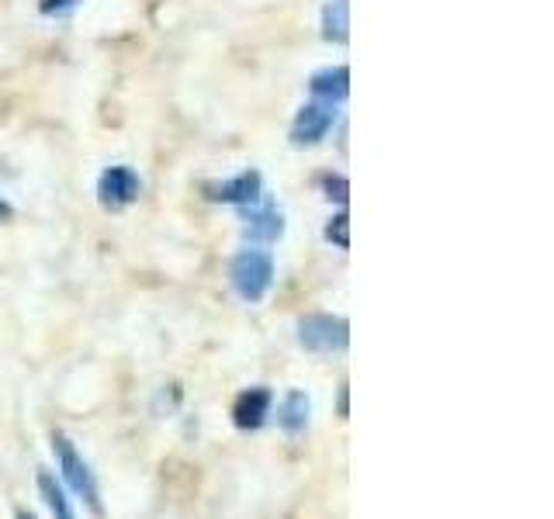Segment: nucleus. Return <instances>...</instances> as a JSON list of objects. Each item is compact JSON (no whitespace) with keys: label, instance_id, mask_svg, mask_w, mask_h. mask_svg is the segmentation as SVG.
<instances>
[{"label":"nucleus","instance_id":"1","mask_svg":"<svg viewBox=\"0 0 554 519\" xmlns=\"http://www.w3.org/2000/svg\"><path fill=\"white\" fill-rule=\"evenodd\" d=\"M52 454L59 461V475H63V485L91 509L94 516H104V502H101V485H97L91 464L77 454L73 440L66 433H52Z\"/></svg>","mask_w":554,"mask_h":519},{"label":"nucleus","instance_id":"2","mask_svg":"<svg viewBox=\"0 0 554 519\" xmlns=\"http://www.w3.org/2000/svg\"><path fill=\"white\" fill-rule=\"evenodd\" d=\"M229 284L243 302H264L274 284V257L267 250H239L229 263Z\"/></svg>","mask_w":554,"mask_h":519},{"label":"nucleus","instance_id":"3","mask_svg":"<svg viewBox=\"0 0 554 519\" xmlns=\"http://www.w3.org/2000/svg\"><path fill=\"white\" fill-rule=\"evenodd\" d=\"M298 343L312 353H343L350 346V322L343 315L312 312L298 319Z\"/></svg>","mask_w":554,"mask_h":519},{"label":"nucleus","instance_id":"4","mask_svg":"<svg viewBox=\"0 0 554 519\" xmlns=\"http://www.w3.org/2000/svg\"><path fill=\"white\" fill-rule=\"evenodd\" d=\"M139 191H142V180L132 167H108L101 173V180H97V201L104 208H111V212L129 208L139 198Z\"/></svg>","mask_w":554,"mask_h":519},{"label":"nucleus","instance_id":"5","mask_svg":"<svg viewBox=\"0 0 554 519\" xmlns=\"http://www.w3.org/2000/svg\"><path fill=\"white\" fill-rule=\"evenodd\" d=\"M239 218H243V236L253 243H274L284 232V215L271 198H260L257 205H243Z\"/></svg>","mask_w":554,"mask_h":519},{"label":"nucleus","instance_id":"6","mask_svg":"<svg viewBox=\"0 0 554 519\" xmlns=\"http://www.w3.org/2000/svg\"><path fill=\"white\" fill-rule=\"evenodd\" d=\"M333 122H336V104L309 101L295 115V125H291V142H295V146H316V142H323L329 135Z\"/></svg>","mask_w":554,"mask_h":519},{"label":"nucleus","instance_id":"7","mask_svg":"<svg viewBox=\"0 0 554 519\" xmlns=\"http://www.w3.org/2000/svg\"><path fill=\"white\" fill-rule=\"evenodd\" d=\"M271 409H274L271 388L257 385V388L239 391L236 402H232V426H236V430H243V433H257L260 426L267 423Z\"/></svg>","mask_w":554,"mask_h":519},{"label":"nucleus","instance_id":"8","mask_svg":"<svg viewBox=\"0 0 554 519\" xmlns=\"http://www.w3.org/2000/svg\"><path fill=\"white\" fill-rule=\"evenodd\" d=\"M208 198L212 201H222V205H257L264 198V177L257 170H243L236 173L232 180H222V184H212L208 187Z\"/></svg>","mask_w":554,"mask_h":519},{"label":"nucleus","instance_id":"9","mask_svg":"<svg viewBox=\"0 0 554 519\" xmlns=\"http://www.w3.org/2000/svg\"><path fill=\"white\" fill-rule=\"evenodd\" d=\"M309 419H312V402L305 391H288L277 405V426H281L288 436H302L309 430Z\"/></svg>","mask_w":554,"mask_h":519},{"label":"nucleus","instance_id":"10","mask_svg":"<svg viewBox=\"0 0 554 519\" xmlns=\"http://www.w3.org/2000/svg\"><path fill=\"white\" fill-rule=\"evenodd\" d=\"M309 90L316 101L326 104H340L347 101L350 94V70L347 66H329V70H319L316 77L309 80Z\"/></svg>","mask_w":554,"mask_h":519},{"label":"nucleus","instance_id":"11","mask_svg":"<svg viewBox=\"0 0 554 519\" xmlns=\"http://www.w3.org/2000/svg\"><path fill=\"white\" fill-rule=\"evenodd\" d=\"M35 485H39V495H42V502H46V509H49L52 519H77V513H73V506H70V499H66L63 481L52 475L49 468H39Z\"/></svg>","mask_w":554,"mask_h":519},{"label":"nucleus","instance_id":"12","mask_svg":"<svg viewBox=\"0 0 554 519\" xmlns=\"http://www.w3.org/2000/svg\"><path fill=\"white\" fill-rule=\"evenodd\" d=\"M323 39L336 45L350 39V0H329L323 7Z\"/></svg>","mask_w":554,"mask_h":519},{"label":"nucleus","instance_id":"13","mask_svg":"<svg viewBox=\"0 0 554 519\" xmlns=\"http://www.w3.org/2000/svg\"><path fill=\"white\" fill-rule=\"evenodd\" d=\"M326 239H329V243L340 246V250H350V218H347V212H340L336 218H329Z\"/></svg>","mask_w":554,"mask_h":519},{"label":"nucleus","instance_id":"14","mask_svg":"<svg viewBox=\"0 0 554 519\" xmlns=\"http://www.w3.org/2000/svg\"><path fill=\"white\" fill-rule=\"evenodd\" d=\"M319 184H323V191H326L329 201H336V205H347V194H350L347 177H340V173H326Z\"/></svg>","mask_w":554,"mask_h":519},{"label":"nucleus","instance_id":"15","mask_svg":"<svg viewBox=\"0 0 554 519\" xmlns=\"http://www.w3.org/2000/svg\"><path fill=\"white\" fill-rule=\"evenodd\" d=\"M77 7H80V0H42L39 11L46 14V18H63V14L77 11Z\"/></svg>","mask_w":554,"mask_h":519},{"label":"nucleus","instance_id":"16","mask_svg":"<svg viewBox=\"0 0 554 519\" xmlns=\"http://www.w3.org/2000/svg\"><path fill=\"white\" fill-rule=\"evenodd\" d=\"M340 416H343V419L350 416V402H347V385L340 388Z\"/></svg>","mask_w":554,"mask_h":519},{"label":"nucleus","instance_id":"17","mask_svg":"<svg viewBox=\"0 0 554 519\" xmlns=\"http://www.w3.org/2000/svg\"><path fill=\"white\" fill-rule=\"evenodd\" d=\"M14 212H11V205H7V201L4 198H0V218H4V222H7V218H11Z\"/></svg>","mask_w":554,"mask_h":519},{"label":"nucleus","instance_id":"18","mask_svg":"<svg viewBox=\"0 0 554 519\" xmlns=\"http://www.w3.org/2000/svg\"><path fill=\"white\" fill-rule=\"evenodd\" d=\"M14 519H35V513H28V509H18V513H14Z\"/></svg>","mask_w":554,"mask_h":519}]
</instances>
